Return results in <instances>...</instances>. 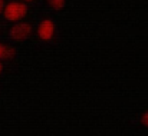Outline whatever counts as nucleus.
Instances as JSON below:
<instances>
[{
	"mask_svg": "<svg viewBox=\"0 0 148 136\" xmlns=\"http://www.w3.org/2000/svg\"><path fill=\"white\" fill-rule=\"evenodd\" d=\"M53 32H55V26L50 20H43L40 24H39V29H38V35L40 39L43 40H49L53 36Z\"/></svg>",
	"mask_w": 148,
	"mask_h": 136,
	"instance_id": "7ed1b4c3",
	"label": "nucleus"
},
{
	"mask_svg": "<svg viewBox=\"0 0 148 136\" xmlns=\"http://www.w3.org/2000/svg\"><path fill=\"white\" fill-rule=\"evenodd\" d=\"M141 122H143V125L148 126V112H145V113L143 115V118H141Z\"/></svg>",
	"mask_w": 148,
	"mask_h": 136,
	"instance_id": "39448f33",
	"label": "nucleus"
},
{
	"mask_svg": "<svg viewBox=\"0 0 148 136\" xmlns=\"http://www.w3.org/2000/svg\"><path fill=\"white\" fill-rule=\"evenodd\" d=\"M30 33H32V27L27 23H19V24L13 26L10 30V36L14 40H25L30 36Z\"/></svg>",
	"mask_w": 148,
	"mask_h": 136,
	"instance_id": "f03ea898",
	"label": "nucleus"
},
{
	"mask_svg": "<svg viewBox=\"0 0 148 136\" xmlns=\"http://www.w3.org/2000/svg\"><path fill=\"white\" fill-rule=\"evenodd\" d=\"M25 1H32V0H25Z\"/></svg>",
	"mask_w": 148,
	"mask_h": 136,
	"instance_id": "1a4fd4ad",
	"label": "nucleus"
},
{
	"mask_svg": "<svg viewBox=\"0 0 148 136\" xmlns=\"http://www.w3.org/2000/svg\"><path fill=\"white\" fill-rule=\"evenodd\" d=\"M27 12V7L25 3H17V1H12L4 7V17L7 20H19L22 17H25Z\"/></svg>",
	"mask_w": 148,
	"mask_h": 136,
	"instance_id": "f257e3e1",
	"label": "nucleus"
},
{
	"mask_svg": "<svg viewBox=\"0 0 148 136\" xmlns=\"http://www.w3.org/2000/svg\"><path fill=\"white\" fill-rule=\"evenodd\" d=\"M1 69H3V66H1V63H0V73H1Z\"/></svg>",
	"mask_w": 148,
	"mask_h": 136,
	"instance_id": "6e6552de",
	"label": "nucleus"
},
{
	"mask_svg": "<svg viewBox=\"0 0 148 136\" xmlns=\"http://www.w3.org/2000/svg\"><path fill=\"white\" fill-rule=\"evenodd\" d=\"M6 47H7V46L0 45V59H4V53H6Z\"/></svg>",
	"mask_w": 148,
	"mask_h": 136,
	"instance_id": "423d86ee",
	"label": "nucleus"
},
{
	"mask_svg": "<svg viewBox=\"0 0 148 136\" xmlns=\"http://www.w3.org/2000/svg\"><path fill=\"white\" fill-rule=\"evenodd\" d=\"M1 10H3V0H0V13H1Z\"/></svg>",
	"mask_w": 148,
	"mask_h": 136,
	"instance_id": "0eeeda50",
	"label": "nucleus"
},
{
	"mask_svg": "<svg viewBox=\"0 0 148 136\" xmlns=\"http://www.w3.org/2000/svg\"><path fill=\"white\" fill-rule=\"evenodd\" d=\"M48 3L56 10H59V9H62L65 6V0H48Z\"/></svg>",
	"mask_w": 148,
	"mask_h": 136,
	"instance_id": "20e7f679",
	"label": "nucleus"
}]
</instances>
